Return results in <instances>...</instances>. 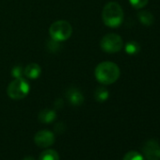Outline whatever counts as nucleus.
Segmentation results:
<instances>
[{"label":"nucleus","instance_id":"f257e3e1","mask_svg":"<svg viewBox=\"0 0 160 160\" xmlns=\"http://www.w3.org/2000/svg\"><path fill=\"white\" fill-rule=\"evenodd\" d=\"M120 73L119 66L111 61H103L99 63L94 71L96 80L103 85L115 83L120 77Z\"/></svg>","mask_w":160,"mask_h":160},{"label":"nucleus","instance_id":"f03ea898","mask_svg":"<svg viewBox=\"0 0 160 160\" xmlns=\"http://www.w3.org/2000/svg\"><path fill=\"white\" fill-rule=\"evenodd\" d=\"M123 11L120 4L115 1L108 2L103 9L102 19L104 24L108 28H118L123 22Z\"/></svg>","mask_w":160,"mask_h":160},{"label":"nucleus","instance_id":"7ed1b4c3","mask_svg":"<svg viewBox=\"0 0 160 160\" xmlns=\"http://www.w3.org/2000/svg\"><path fill=\"white\" fill-rule=\"evenodd\" d=\"M72 32V26L69 22L64 20H58L54 22L50 28H49V34L52 40L60 42L68 40Z\"/></svg>","mask_w":160,"mask_h":160},{"label":"nucleus","instance_id":"20e7f679","mask_svg":"<svg viewBox=\"0 0 160 160\" xmlns=\"http://www.w3.org/2000/svg\"><path fill=\"white\" fill-rule=\"evenodd\" d=\"M30 86L28 82L23 77L15 78L13 81L9 84L7 93L10 98L13 100H22L26 98L29 92Z\"/></svg>","mask_w":160,"mask_h":160},{"label":"nucleus","instance_id":"39448f33","mask_svg":"<svg viewBox=\"0 0 160 160\" xmlns=\"http://www.w3.org/2000/svg\"><path fill=\"white\" fill-rule=\"evenodd\" d=\"M100 46L102 50L106 53L114 54L122 50V48L123 47V41L120 35L115 33H109L102 38L100 42Z\"/></svg>","mask_w":160,"mask_h":160},{"label":"nucleus","instance_id":"423d86ee","mask_svg":"<svg viewBox=\"0 0 160 160\" xmlns=\"http://www.w3.org/2000/svg\"><path fill=\"white\" fill-rule=\"evenodd\" d=\"M34 141L37 146L42 148L50 147L55 142V135L49 130H41L34 137Z\"/></svg>","mask_w":160,"mask_h":160},{"label":"nucleus","instance_id":"0eeeda50","mask_svg":"<svg viewBox=\"0 0 160 160\" xmlns=\"http://www.w3.org/2000/svg\"><path fill=\"white\" fill-rule=\"evenodd\" d=\"M160 145L154 139L147 140L143 145V152L149 160H159Z\"/></svg>","mask_w":160,"mask_h":160},{"label":"nucleus","instance_id":"6e6552de","mask_svg":"<svg viewBox=\"0 0 160 160\" xmlns=\"http://www.w3.org/2000/svg\"><path fill=\"white\" fill-rule=\"evenodd\" d=\"M66 97L72 106H80L84 102V96L78 89L71 88L66 92Z\"/></svg>","mask_w":160,"mask_h":160},{"label":"nucleus","instance_id":"1a4fd4ad","mask_svg":"<svg viewBox=\"0 0 160 160\" xmlns=\"http://www.w3.org/2000/svg\"><path fill=\"white\" fill-rule=\"evenodd\" d=\"M42 73L41 66L37 63H29L24 69V75L29 79H37Z\"/></svg>","mask_w":160,"mask_h":160},{"label":"nucleus","instance_id":"9d476101","mask_svg":"<svg viewBox=\"0 0 160 160\" xmlns=\"http://www.w3.org/2000/svg\"><path fill=\"white\" fill-rule=\"evenodd\" d=\"M56 118H57L56 111L52 109H43L38 115L39 121L42 123H50L54 122Z\"/></svg>","mask_w":160,"mask_h":160},{"label":"nucleus","instance_id":"9b49d317","mask_svg":"<svg viewBox=\"0 0 160 160\" xmlns=\"http://www.w3.org/2000/svg\"><path fill=\"white\" fill-rule=\"evenodd\" d=\"M138 21L145 27H150L154 22V17L152 13L148 11H140L138 13Z\"/></svg>","mask_w":160,"mask_h":160},{"label":"nucleus","instance_id":"f8f14e48","mask_svg":"<svg viewBox=\"0 0 160 160\" xmlns=\"http://www.w3.org/2000/svg\"><path fill=\"white\" fill-rule=\"evenodd\" d=\"M109 97V92L108 91L104 88V87H98L96 90H95V92H94V98L97 102L99 103H103V102H106Z\"/></svg>","mask_w":160,"mask_h":160},{"label":"nucleus","instance_id":"ddd939ff","mask_svg":"<svg viewBox=\"0 0 160 160\" xmlns=\"http://www.w3.org/2000/svg\"><path fill=\"white\" fill-rule=\"evenodd\" d=\"M39 160H59V155L55 150L47 149L41 152L39 155Z\"/></svg>","mask_w":160,"mask_h":160},{"label":"nucleus","instance_id":"4468645a","mask_svg":"<svg viewBox=\"0 0 160 160\" xmlns=\"http://www.w3.org/2000/svg\"><path fill=\"white\" fill-rule=\"evenodd\" d=\"M124 50H125L126 54H128L129 56H135V55L138 54V52L140 51V45L137 42L131 41L125 44Z\"/></svg>","mask_w":160,"mask_h":160},{"label":"nucleus","instance_id":"2eb2a0df","mask_svg":"<svg viewBox=\"0 0 160 160\" xmlns=\"http://www.w3.org/2000/svg\"><path fill=\"white\" fill-rule=\"evenodd\" d=\"M122 160H144V158L139 152L136 151H131L123 156Z\"/></svg>","mask_w":160,"mask_h":160},{"label":"nucleus","instance_id":"dca6fc26","mask_svg":"<svg viewBox=\"0 0 160 160\" xmlns=\"http://www.w3.org/2000/svg\"><path fill=\"white\" fill-rule=\"evenodd\" d=\"M149 2V0H129L130 5L137 10L143 9Z\"/></svg>","mask_w":160,"mask_h":160},{"label":"nucleus","instance_id":"f3484780","mask_svg":"<svg viewBox=\"0 0 160 160\" xmlns=\"http://www.w3.org/2000/svg\"><path fill=\"white\" fill-rule=\"evenodd\" d=\"M12 75L14 78L23 77V75H24V68L21 67V66H15V67H13V69L12 70Z\"/></svg>","mask_w":160,"mask_h":160},{"label":"nucleus","instance_id":"a211bd4d","mask_svg":"<svg viewBox=\"0 0 160 160\" xmlns=\"http://www.w3.org/2000/svg\"><path fill=\"white\" fill-rule=\"evenodd\" d=\"M23 160H35V159H34L32 156H29V155H28V156H26Z\"/></svg>","mask_w":160,"mask_h":160},{"label":"nucleus","instance_id":"6ab92c4d","mask_svg":"<svg viewBox=\"0 0 160 160\" xmlns=\"http://www.w3.org/2000/svg\"><path fill=\"white\" fill-rule=\"evenodd\" d=\"M159 159H160V152H159Z\"/></svg>","mask_w":160,"mask_h":160}]
</instances>
